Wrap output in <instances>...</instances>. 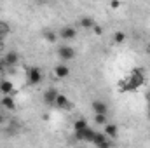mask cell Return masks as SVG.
Instances as JSON below:
<instances>
[{"mask_svg":"<svg viewBox=\"0 0 150 148\" xmlns=\"http://www.w3.org/2000/svg\"><path fill=\"white\" fill-rule=\"evenodd\" d=\"M86 127H89V124H87V120H86V118H77V120L74 122V131H75V132L84 131Z\"/></svg>","mask_w":150,"mask_h":148,"instance_id":"cell-16","label":"cell"},{"mask_svg":"<svg viewBox=\"0 0 150 148\" xmlns=\"http://www.w3.org/2000/svg\"><path fill=\"white\" fill-rule=\"evenodd\" d=\"M75 49L72 45H59V49H58V56L63 59V61H72L75 59Z\"/></svg>","mask_w":150,"mask_h":148,"instance_id":"cell-3","label":"cell"},{"mask_svg":"<svg viewBox=\"0 0 150 148\" xmlns=\"http://www.w3.org/2000/svg\"><path fill=\"white\" fill-rule=\"evenodd\" d=\"M143 82H145V75L142 72V68H134V70H131V75L126 80L120 82V91H134Z\"/></svg>","mask_w":150,"mask_h":148,"instance_id":"cell-1","label":"cell"},{"mask_svg":"<svg viewBox=\"0 0 150 148\" xmlns=\"http://www.w3.org/2000/svg\"><path fill=\"white\" fill-rule=\"evenodd\" d=\"M4 66H5V65H4V61H0V70H2Z\"/></svg>","mask_w":150,"mask_h":148,"instance_id":"cell-23","label":"cell"},{"mask_svg":"<svg viewBox=\"0 0 150 148\" xmlns=\"http://www.w3.org/2000/svg\"><path fill=\"white\" fill-rule=\"evenodd\" d=\"M147 52H149V54H150V44H149V45H147Z\"/></svg>","mask_w":150,"mask_h":148,"instance_id":"cell-24","label":"cell"},{"mask_svg":"<svg viewBox=\"0 0 150 148\" xmlns=\"http://www.w3.org/2000/svg\"><path fill=\"white\" fill-rule=\"evenodd\" d=\"M75 138H77L79 141H84V143H93L94 138H96V131L91 129V127H86L84 131L75 132Z\"/></svg>","mask_w":150,"mask_h":148,"instance_id":"cell-2","label":"cell"},{"mask_svg":"<svg viewBox=\"0 0 150 148\" xmlns=\"http://www.w3.org/2000/svg\"><path fill=\"white\" fill-rule=\"evenodd\" d=\"M2 61H4L5 66H14V65H18V61H19V54L14 52V51H9V52L4 54Z\"/></svg>","mask_w":150,"mask_h":148,"instance_id":"cell-6","label":"cell"},{"mask_svg":"<svg viewBox=\"0 0 150 148\" xmlns=\"http://www.w3.org/2000/svg\"><path fill=\"white\" fill-rule=\"evenodd\" d=\"M0 105H2L5 110H14V108H16V103H14V99H12L11 96H4V98L0 99Z\"/></svg>","mask_w":150,"mask_h":148,"instance_id":"cell-15","label":"cell"},{"mask_svg":"<svg viewBox=\"0 0 150 148\" xmlns=\"http://www.w3.org/2000/svg\"><path fill=\"white\" fill-rule=\"evenodd\" d=\"M94 122L98 125H107L108 124V118H107V115H94Z\"/></svg>","mask_w":150,"mask_h":148,"instance_id":"cell-18","label":"cell"},{"mask_svg":"<svg viewBox=\"0 0 150 148\" xmlns=\"http://www.w3.org/2000/svg\"><path fill=\"white\" fill-rule=\"evenodd\" d=\"M93 145L96 148H113V143L110 138L105 136V132H96V138L93 141Z\"/></svg>","mask_w":150,"mask_h":148,"instance_id":"cell-4","label":"cell"},{"mask_svg":"<svg viewBox=\"0 0 150 148\" xmlns=\"http://www.w3.org/2000/svg\"><path fill=\"white\" fill-rule=\"evenodd\" d=\"M44 37L47 38V40H49L51 44H54V42H56V33H54V32H51V30L44 32Z\"/></svg>","mask_w":150,"mask_h":148,"instance_id":"cell-19","label":"cell"},{"mask_svg":"<svg viewBox=\"0 0 150 148\" xmlns=\"http://www.w3.org/2000/svg\"><path fill=\"white\" fill-rule=\"evenodd\" d=\"M103 132H105V136L110 138V140H117V136H119V129H117V125H115V124H110V122L105 125V131H103Z\"/></svg>","mask_w":150,"mask_h":148,"instance_id":"cell-12","label":"cell"},{"mask_svg":"<svg viewBox=\"0 0 150 148\" xmlns=\"http://www.w3.org/2000/svg\"><path fill=\"white\" fill-rule=\"evenodd\" d=\"M59 37L63 38V40H74L77 37V30H75L74 26H63L59 30Z\"/></svg>","mask_w":150,"mask_h":148,"instance_id":"cell-9","label":"cell"},{"mask_svg":"<svg viewBox=\"0 0 150 148\" xmlns=\"http://www.w3.org/2000/svg\"><path fill=\"white\" fill-rule=\"evenodd\" d=\"M112 40L115 44H124V42H126V33H124V32H115Z\"/></svg>","mask_w":150,"mask_h":148,"instance_id":"cell-17","label":"cell"},{"mask_svg":"<svg viewBox=\"0 0 150 148\" xmlns=\"http://www.w3.org/2000/svg\"><path fill=\"white\" fill-rule=\"evenodd\" d=\"M40 82H42V72H40V68H37V66L30 68L28 70V84L30 85H38Z\"/></svg>","mask_w":150,"mask_h":148,"instance_id":"cell-5","label":"cell"},{"mask_svg":"<svg viewBox=\"0 0 150 148\" xmlns=\"http://www.w3.org/2000/svg\"><path fill=\"white\" fill-rule=\"evenodd\" d=\"M93 111H94V115H107L108 113V105L101 99H96V101H93Z\"/></svg>","mask_w":150,"mask_h":148,"instance_id":"cell-8","label":"cell"},{"mask_svg":"<svg viewBox=\"0 0 150 148\" xmlns=\"http://www.w3.org/2000/svg\"><path fill=\"white\" fill-rule=\"evenodd\" d=\"M0 52H2V45H0Z\"/></svg>","mask_w":150,"mask_h":148,"instance_id":"cell-25","label":"cell"},{"mask_svg":"<svg viewBox=\"0 0 150 148\" xmlns=\"http://www.w3.org/2000/svg\"><path fill=\"white\" fill-rule=\"evenodd\" d=\"M4 122H5V117H4V115H2V113H0V125H2V124H4Z\"/></svg>","mask_w":150,"mask_h":148,"instance_id":"cell-22","label":"cell"},{"mask_svg":"<svg viewBox=\"0 0 150 148\" xmlns=\"http://www.w3.org/2000/svg\"><path fill=\"white\" fill-rule=\"evenodd\" d=\"M54 75H56L58 78H65V77H68V75H70V68H68L67 65L59 63V65H56V66H54Z\"/></svg>","mask_w":150,"mask_h":148,"instance_id":"cell-11","label":"cell"},{"mask_svg":"<svg viewBox=\"0 0 150 148\" xmlns=\"http://www.w3.org/2000/svg\"><path fill=\"white\" fill-rule=\"evenodd\" d=\"M93 32H94L96 35H101V33H103V30H101V26H100V25H96V26L93 28Z\"/></svg>","mask_w":150,"mask_h":148,"instance_id":"cell-20","label":"cell"},{"mask_svg":"<svg viewBox=\"0 0 150 148\" xmlns=\"http://www.w3.org/2000/svg\"><path fill=\"white\" fill-rule=\"evenodd\" d=\"M120 5H122L120 2H112V4H110V7H112V9H119Z\"/></svg>","mask_w":150,"mask_h":148,"instance_id":"cell-21","label":"cell"},{"mask_svg":"<svg viewBox=\"0 0 150 148\" xmlns=\"http://www.w3.org/2000/svg\"><path fill=\"white\" fill-rule=\"evenodd\" d=\"M54 106L59 108V110H70V108H72V103H70L68 96L58 94V98H56V101H54Z\"/></svg>","mask_w":150,"mask_h":148,"instance_id":"cell-7","label":"cell"},{"mask_svg":"<svg viewBox=\"0 0 150 148\" xmlns=\"http://www.w3.org/2000/svg\"><path fill=\"white\" fill-rule=\"evenodd\" d=\"M14 91V84L11 80H2L0 82V92L4 96H11V92Z\"/></svg>","mask_w":150,"mask_h":148,"instance_id":"cell-13","label":"cell"},{"mask_svg":"<svg viewBox=\"0 0 150 148\" xmlns=\"http://www.w3.org/2000/svg\"><path fill=\"white\" fill-rule=\"evenodd\" d=\"M79 25H80V28H84V30H93V28L96 26L94 19H93V18H89V16H84V18H80Z\"/></svg>","mask_w":150,"mask_h":148,"instance_id":"cell-14","label":"cell"},{"mask_svg":"<svg viewBox=\"0 0 150 148\" xmlns=\"http://www.w3.org/2000/svg\"><path fill=\"white\" fill-rule=\"evenodd\" d=\"M58 94H59V92H58L54 87H49V89L44 92V103H45V105H54V101H56Z\"/></svg>","mask_w":150,"mask_h":148,"instance_id":"cell-10","label":"cell"}]
</instances>
